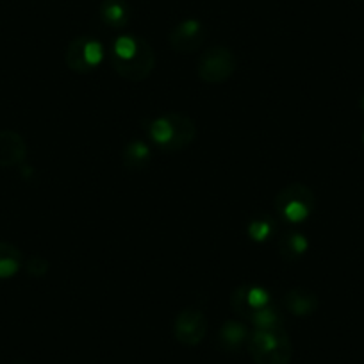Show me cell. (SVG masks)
Here are the masks:
<instances>
[{
  "label": "cell",
  "mask_w": 364,
  "mask_h": 364,
  "mask_svg": "<svg viewBox=\"0 0 364 364\" xmlns=\"http://www.w3.org/2000/svg\"><path fill=\"white\" fill-rule=\"evenodd\" d=\"M230 306L234 313L254 328L282 327V313L268 289L254 284L237 286L230 295Z\"/></svg>",
  "instance_id": "obj_1"
},
{
  "label": "cell",
  "mask_w": 364,
  "mask_h": 364,
  "mask_svg": "<svg viewBox=\"0 0 364 364\" xmlns=\"http://www.w3.org/2000/svg\"><path fill=\"white\" fill-rule=\"evenodd\" d=\"M111 65L125 80L141 82L156 66V54L145 38L120 36L111 47Z\"/></svg>",
  "instance_id": "obj_2"
},
{
  "label": "cell",
  "mask_w": 364,
  "mask_h": 364,
  "mask_svg": "<svg viewBox=\"0 0 364 364\" xmlns=\"http://www.w3.org/2000/svg\"><path fill=\"white\" fill-rule=\"evenodd\" d=\"M146 134L161 152L184 150L197 138V125L190 117L181 113H166L156 117L146 125Z\"/></svg>",
  "instance_id": "obj_3"
},
{
  "label": "cell",
  "mask_w": 364,
  "mask_h": 364,
  "mask_svg": "<svg viewBox=\"0 0 364 364\" xmlns=\"http://www.w3.org/2000/svg\"><path fill=\"white\" fill-rule=\"evenodd\" d=\"M247 348L255 364H289L293 359V343L284 327L254 328Z\"/></svg>",
  "instance_id": "obj_4"
},
{
  "label": "cell",
  "mask_w": 364,
  "mask_h": 364,
  "mask_svg": "<svg viewBox=\"0 0 364 364\" xmlns=\"http://www.w3.org/2000/svg\"><path fill=\"white\" fill-rule=\"evenodd\" d=\"M273 205H275L279 218L286 225H300L313 216L314 209H316V198L309 186L302 182H291L279 190Z\"/></svg>",
  "instance_id": "obj_5"
},
{
  "label": "cell",
  "mask_w": 364,
  "mask_h": 364,
  "mask_svg": "<svg viewBox=\"0 0 364 364\" xmlns=\"http://www.w3.org/2000/svg\"><path fill=\"white\" fill-rule=\"evenodd\" d=\"M237 70V58L227 47H211L197 61V75L205 84H222Z\"/></svg>",
  "instance_id": "obj_6"
},
{
  "label": "cell",
  "mask_w": 364,
  "mask_h": 364,
  "mask_svg": "<svg viewBox=\"0 0 364 364\" xmlns=\"http://www.w3.org/2000/svg\"><path fill=\"white\" fill-rule=\"evenodd\" d=\"M104 59V47L99 40L90 36H77L68 43L65 63L72 72L87 75L100 66Z\"/></svg>",
  "instance_id": "obj_7"
},
{
  "label": "cell",
  "mask_w": 364,
  "mask_h": 364,
  "mask_svg": "<svg viewBox=\"0 0 364 364\" xmlns=\"http://www.w3.org/2000/svg\"><path fill=\"white\" fill-rule=\"evenodd\" d=\"M208 334V318L197 307H186L173 321V336L181 345L197 346Z\"/></svg>",
  "instance_id": "obj_8"
},
{
  "label": "cell",
  "mask_w": 364,
  "mask_h": 364,
  "mask_svg": "<svg viewBox=\"0 0 364 364\" xmlns=\"http://www.w3.org/2000/svg\"><path fill=\"white\" fill-rule=\"evenodd\" d=\"M208 29L197 18H186L178 22L168 34V43L177 54H193L204 45Z\"/></svg>",
  "instance_id": "obj_9"
},
{
  "label": "cell",
  "mask_w": 364,
  "mask_h": 364,
  "mask_svg": "<svg viewBox=\"0 0 364 364\" xmlns=\"http://www.w3.org/2000/svg\"><path fill=\"white\" fill-rule=\"evenodd\" d=\"M27 157V143L18 132L0 131V168L18 166Z\"/></svg>",
  "instance_id": "obj_10"
},
{
  "label": "cell",
  "mask_w": 364,
  "mask_h": 364,
  "mask_svg": "<svg viewBox=\"0 0 364 364\" xmlns=\"http://www.w3.org/2000/svg\"><path fill=\"white\" fill-rule=\"evenodd\" d=\"M284 309L295 316H311L318 309V296L307 288H293L284 295Z\"/></svg>",
  "instance_id": "obj_11"
},
{
  "label": "cell",
  "mask_w": 364,
  "mask_h": 364,
  "mask_svg": "<svg viewBox=\"0 0 364 364\" xmlns=\"http://www.w3.org/2000/svg\"><path fill=\"white\" fill-rule=\"evenodd\" d=\"M99 15L104 26L111 29H124L131 22V6L127 0H102Z\"/></svg>",
  "instance_id": "obj_12"
},
{
  "label": "cell",
  "mask_w": 364,
  "mask_h": 364,
  "mask_svg": "<svg viewBox=\"0 0 364 364\" xmlns=\"http://www.w3.org/2000/svg\"><path fill=\"white\" fill-rule=\"evenodd\" d=\"M277 250L286 261H296V259L304 257L306 252L309 250V241H307L306 234L299 232V230H284L279 236Z\"/></svg>",
  "instance_id": "obj_13"
},
{
  "label": "cell",
  "mask_w": 364,
  "mask_h": 364,
  "mask_svg": "<svg viewBox=\"0 0 364 364\" xmlns=\"http://www.w3.org/2000/svg\"><path fill=\"white\" fill-rule=\"evenodd\" d=\"M248 336H250V332H248L247 325L243 321L230 320L220 328L218 345L227 352H236L248 341Z\"/></svg>",
  "instance_id": "obj_14"
},
{
  "label": "cell",
  "mask_w": 364,
  "mask_h": 364,
  "mask_svg": "<svg viewBox=\"0 0 364 364\" xmlns=\"http://www.w3.org/2000/svg\"><path fill=\"white\" fill-rule=\"evenodd\" d=\"M23 266V254L18 247L0 241V281L15 277Z\"/></svg>",
  "instance_id": "obj_15"
},
{
  "label": "cell",
  "mask_w": 364,
  "mask_h": 364,
  "mask_svg": "<svg viewBox=\"0 0 364 364\" xmlns=\"http://www.w3.org/2000/svg\"><path fill=\"white\" fill-rule=\"evenodd\" d=\"M150 157H152V152H150V146L146 145L145 141H139V139H132L125 145L124 149V166L127 170H143L146 164L150 163Z\"/></svg>",
  "instance_id": "obj_16"
},
{
  "label": "cell",
  "mask_w": 364,
  "mask_h": 364,
  "mask_svg": "<svg viewBox=\"0 0 364 364\" xmlns=\"http://www.w3.org/2000/svg\"><path fill=\"white\" fill-rule=\"evenodd\" d=\"M247 234L252 241H255V243H264V241L272 240V237L277 234V222H275L269 215L259 213V215H255L254 218L248 222Z\"/></svg>",
  "instance_id": "obj_17"
},
{
  "label": "cell",
  "mask_w": 364,
  "mask_h": 364,
  "mask_svg": "<svg viewBox=\"0 0 364 364\" xmlns=\"http://www.w3.org/2000/svg\"><path fill=\"white\" fill-rule=\"evenodd\" d=\"M26 268L27 273L33 275V277H43L45 273L48 272V262L45 261L41 255H33V257H29V261H27Z\"/></svg>",
  "instance_id": "obj_18"
},
{
  "label": "cell",
  "mask_w": 364,
  "mask_h": 364,
  "mask_svg": "<svg viewBox=\"0 0 364 364\" xmlns=\"http://www.w3.org/2000/svg\"><path fill=\"white\" fill-rule=\"evenodd\" d=\"M359 106H360V109H363V111H364V95H363V97H360V102H359Z\"/></svg>",
  "instance_id": "obj_19"
},
{
  "label": "cell",
  "mask_w": 364,
  "mask_h": 364,
  "mask_svg": "<svg viewBox=\"0 0 364 364\" xmlns=\"http://www.w3.org/2000/svg\"><path fill=\"white\" fill-rule=\"evenodd\" d=\"M363 143H364V131H363Z\"/></svg>",
  "instance_id": "obj_20"
}]
</instances>
